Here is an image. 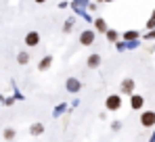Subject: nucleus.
<instances>
[{"label": "nucleus", "mask_w": 155, "mask_h": 142, "mask_svg": "<svg viewBox=\"0 0 155 142\" xmlns=\"http://www.w3.org/2000/svg\"><path fill=\"white\" fill-rule=\"evenodd\" d=\"M105 107H107V111H120V109H122V96H120V94L107 96Z\"/></svg>", "instance_id": "obj_1"}, {"label": "nucleus", "mask_w": 155, "mask_h": 142, "mask_svg": "<svg viewBox=\"0 0 155 142\" xmlns=\"http://www.w3.org/2000/svg\"><path fill=\"white\" fill-rule=\"evenodd\" d=\"M23 44H25V46H29V48L38 46V44H40V34H38L36 29L27 31V34H25V38H23Z\"/></svg>", "instance_id": "obj_2"}, {"label": "nucleus", "mask_w": 155, "mask_h": 142, "mask_svg": "<svg viewBox=\"0 0 155 142\" xmlns=\"http://www.w3.org/2000/svg\"><path fill=\"white\" fill-rule=\"evenodd\" d=\"M80 44L82 46H92L94 44V31L92 29H84L80 34Z\"/></svg>", "instance_id": "obj_3"}, {"label": "nucleus", "mask_w": 155, "mask_h": 142, "mask_svg": "<svg viewBox=\"0 0 155 142\" xmlns=\"http://www.w3.org/2000/svg\"><path fill=\"white\" fill-rule=\"evenodd\" d=\"M140 123H143L145 127H153L155 125V113L153 111H145V113L140 115Z\"/></svg>", "instance_id": "obj_4"}, {"label": "nucleus", "mask_w": 155, "mask_h": 142, "mask_svg": "<svg viewBox=\"0 0 155 142\" xmlns=\"http://www.w3.org/2000/svg\"><path fill=\"white\" fill-rule=\"evenodd\" d=\"M120 92H122V94H132V92H134V79L126 77V79L122 82V86H120Z\"/></svg>", "instance_id": "obj_5"}, {"label": "nucleus", "mask_w": 155, "mask_h": 142, "mask_svg": "<svg viewBox=\"0 0 155 142\" xmlns=\"http://www.w3.org/2000/svg\"><path fill=\"white\" fill-rule=\"evenodd\" d=\"M130 105H132V109H143V105H145V98L140 94H130Z\"/></svg>", "instance_id": "obj_6"}, {"label": "nucleus", "mask_w": 155, "mask_h": 142, "mask_svg": "<svg viewBox=\"0 0 155 142\" xmlns=\"http://www.w3.org/2000/svg\"><path fill=\"white\" fill-rule=\"evenodd\" d=\"M101 65V54H90L88 59H86V67H90V69H97Z\"/></svg>", "instance_id": "obj_7"}, {"label": "nucleus", "mask_w": 155, "mask_h": 142, "mask_svg": "<svg viewBox=\"0 0 155 142\" xmlns=\"http://www.w3.org/2000/svg\"><path fill=\"white\" fill-rule=\"evenodd\" d=\"M65 86H67V90H69V92H78V90L82 88V86H80V82H78L76 77H69Z\"/></svg>", "instance_id": "obj_8"}, {"label": "nucleus", "mask_w": 155, "mask_h": 142, "mask_svg": "<svg viewBox=\"0 0 155 142\" xmlns=\"http://www.w3.org/2000/svg\"><path fill=\"white\" fill-rule=\"evenodd\" d=\"M51 65H52V56H51V54H46V56H44V59L40 61V65H38V69H40V71H46L48 67H51Z\"/></svg>", "instance_id": "obj_9"}, {"label": "nucleus", "mask_w": 155, "mask_h": 142, "mask_svg": "<svg viewBox=\"0 0 155 142\" xmlns=\"http://www.w3.org/2000/svg\"><path fill=\"white\" fill-rule=\"evenodd\" d=\"M17 63H19V65H27V63H29V54H27L25 50H21V52L17 54Z\"/></svg>", "instance_id": "obj_10"}, {"label": "nucleus", "mask_w": 155, "mask_h": 142, "mask_svg": "<svg viewBox=\"0 0 155 142\" xmlns=\"http://www.w3.org/2000/svg\"><path fill=\"white\" fill-rule=\"evenodd\" d=\"M29 132H31V134H34V136H40V134H42V132H44V125H42V123H34V125H31V130H29Z\"/></svg>", "instance_id": "obj_11"}, {"label": "nucleus", "mask_w": 155, "mask_h": 142, "mask_svg": "<svg viewBox=\"0 0 155 142\" xmlns=\"http://www.w3.org/2000/svg\"><path fill=\"white\" fill-rule=\"evenodd\" d=\"M94 27H97L99 31H107V23H105V19H97V21H94Z\"/></svg>", "instance_id": "obj_12"}, {"label": "nucleus", "mask_w": 155, "mask_h": 142, "mask_svg": "<svg viewBox=\"0 0 155 142\" xmlns=\"http://www.w3.org/2000/svg\"><path fill=\"white\" fill-rule=\"evenodd\" d=\"M71 27H74V19H67V21L63 23V31H65V34H69V31H71Z\"/></svg>", "instance_id": "obj_13"}, {"label": "nucleus", "mask_w": 155, "mask_h": 142, "mask_svg": "<svg viewBox=\"0 0 155 142\" xmlns=\"http://www.w3.org/2000/svg\"><path fill=\"white\" fill-rule=\"evenodd\" d=\"M13 136H15V130H11V127H6V130H4V138H6V140H11Z\"/></svg>", "instance_id": "obj_14"}, {"label": "nucleus", "mask_w": 155, "mask_h": 142, "mask_svg": "<svg viewBox=\"0 0 155 142\" xmlns=\"http://www.w3.org/2000/svg\"><path fill=\"white\" fill-rule=\"evenodd\" d=\"M107 38H109L111 42H115V40H117V31H107Z\"/></svg>", "instance_id": "obj_15"}, {"label": "nucleus", "mask_w": 155, "mask_h": 142, "mask_svg": "<svg viewBox=\"0 0 155 142\" xmlns=\"http://www.w3.org/2000/svg\"><path fill=\"white\" fill-rule=\"evenodd\" d=\"M124 38H126V40H134V38H136V31H126Z\"/></svg>", "instance_id": "obj_16"}, {"label": "nucleus", "mask_w": 155, "mask_h": 142, "mask_svg": "<svg viewBox=\"0 0 155 142\" xmlns=\"http://www.w3.org/2000/svg\"><path fill=\"white\" fill-rule=\"evenodd\" d=\"M34 2H38V4H44V2H46V0H34Z\"/></svg>", "instance_id": "obj_17"}, {"label": "nucleus", "mask_w": 155, "mask_h": 142, "mask_svg": "<svg viewBox=\"0 0 155 142\" xmlns=\"http://www.w3.org/2000/svg\"><path fill=\"white\" fill-rule=\"evenodd\" d=\"M103 2H113V0H103Z\"/></svg>", "instance_id": "obj_18"}]
</instances>
